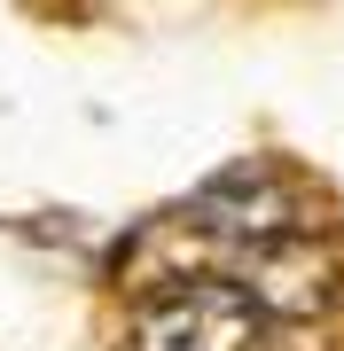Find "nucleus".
Masks as SVG:
<instances>
[{"mask_svg": "<svg viewBox=\"0 0 344 351\" xmlns=\"http://www.w3.org/2000/svg\"><path fill=\"white\" fill-rule=\"evenodd\" d=\"M266 313L251 281L235 274H180L133 313V351H266Z\"/></svg>", "mask_w": 344, "mask_h": 351, "instance_id": "f257e3e1", "label": "nucleus"}]
</instances>
